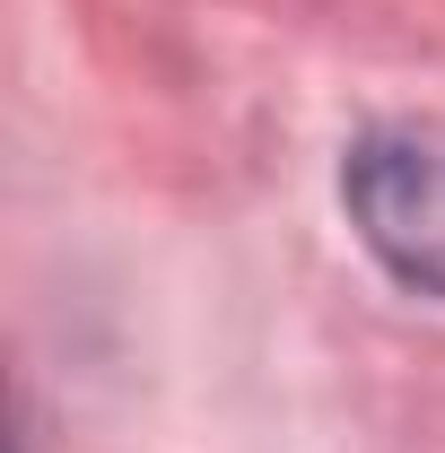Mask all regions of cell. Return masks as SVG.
Returning a JSON list of instances; mask_svg holds the SVG:
<instances>
[{"label":"cell","instance_id":"obj_1","mask_svg":"<svg viewBox=\"0 0 445 453\" xmlns=\"http://www.w3.org/2000/svg\"><path fill=\"white\" fill-rule=\"evenodd\" d=\"M349 226L393 280L445 296V122H385L340 166Z\"/></svg>","mask_w":445,"mask_h":453}]
</instances>
